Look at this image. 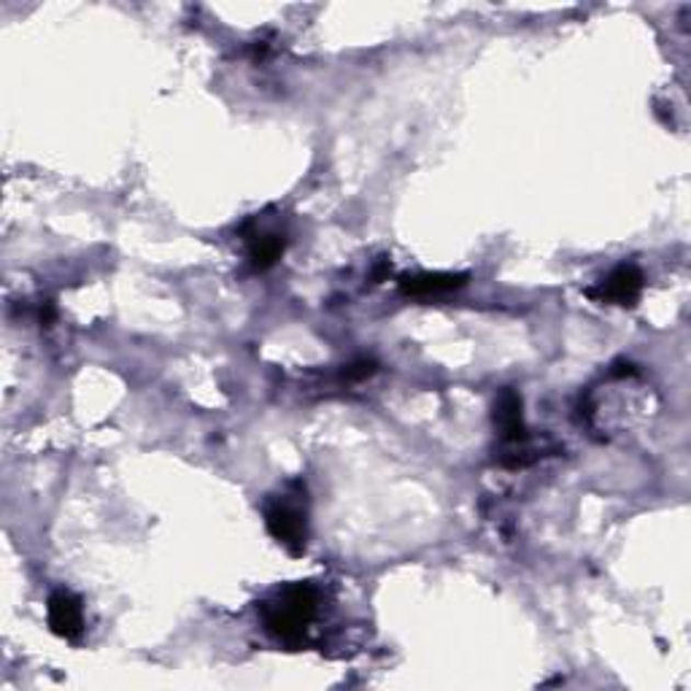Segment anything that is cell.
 Wrapping results in <instances>:
<instances>
[{
  "mask_svg": "<svg viewBox=\"0 0 691 691\" xmlns=\"http://www.w3.org/2000/svg\"><path fill=\"white\" fill-rule=\"evenodd\" d=\"M316 605H319V591L311 584H290L262 605L265 630L284 643H301L306 626L311 624Z\"/></svg>",
  "mask_w": 691,
  "mask_h": 691,
  "instance_id": "1",
  "label": "cell"
},
{
  "mask_svg": "<svg viewBox=\"0 0 691 691\" xmlns=\"http://www.w3.org/2000/svg\"><path fill=\"white\" fill-rule=\"evenodd\" d=\"M265 526L290 554L306 552V541H308L306 508H303L297 500H292L290 495H281V497H273V500H268Z\"/></svg>",
  "mask_w": 691,
  "mask_h": 691,
  "instance_id": "2",
  "label": "cell"
},
{
  "mask_svg": "<svg viewBox=\"0 0 691 691\" xmlns=\"http://www.w3.org/2000/svg\"><path fill=\"white\" fill-rule=\"evenodd\" d=\"M495 427L500 432V443L508 449L502 462L511 467H524L521 454H526L524 446L530 441V432H526L524 414H521V395L517 389H502L495 400Z\"/></svg>",
  "mask_w": 691,
  "mask_h": 691,
  "instance_id": "3",
  "label": "cell"
},
{
  "mask_svg": "<svg viewBox=\"0 0 691 691\" xmlns=\"http://www.w3.org/2000/svg\"><path fill=\"white\" fill-rule=\"evenodd\" d=\"M643 292V273L635 265H619L608 279L600 281L597 290H589V295L600 303L611 306H635Z\"/></svg>",
  "mask_w": 691,
  "mask_h": 691,
  "instance_id": "4",
  "label": "cell"
},
{
  "mask_svg": "<svg viewBox=\"0 0 691 691\" xmlns=\"http://www.w3.org/2000/svg\"><path fill=\"white\" fill-rule=\"evenodd\" d=\"M46 619H49L52 632L63 641H76L84 632V611H81V600L70 591H55L46 605Z\"/></svg>",
  "mask_w": 691,
  "mask_h": 691,
  "instance_id": "5",
  "label": "cell"
},
{
  "mask_svg": "<svg viewBox=\"0 0 691 691\" xmlns=\"http://www.w3.org/2000/svg\"><path fill=\"white\" fill-rule=\"evenodd\" d=\"M467 284V273H416V276H403L400 290L408 297H432L443 292L462 290Z\"/></svg>",
  "mask_w": 691,
  "mask_h": 691,
  "instance_id": "6",
  "label": "cell"
},
{
  "mask_svg": "<svg viewBox=\"0 0 691 691\" xmlns=\"http://www.w3.org/2000/svg\"><path fill=\"white\" fill-rule=\"evenodd\" d=\"M284 254V236L279 233H265V236H254L249 243V260L257 271H268L273 268Z\"/></svg>",
  "mask_w": 691,
  "mask_h": 691,
  "instance_id": "7",
  "label": "cell"
},
{
  "mask_svg": "<svg viewBox=\"0 0 691 691\" xmlns=\"http://www.w3.org/2000/svg\"><path fill=\"white\" fill-rule=\"evenodd\" d=\"M373 373H376V362H373V360H356V362H351V365L343 367V381H351V384H354V381L371 378Z\"/></svg>",
  "mask_w": 691,
  "mask_h": 691,
  "instance_id": "8",
  "label": "cell"
}]
</instances>
